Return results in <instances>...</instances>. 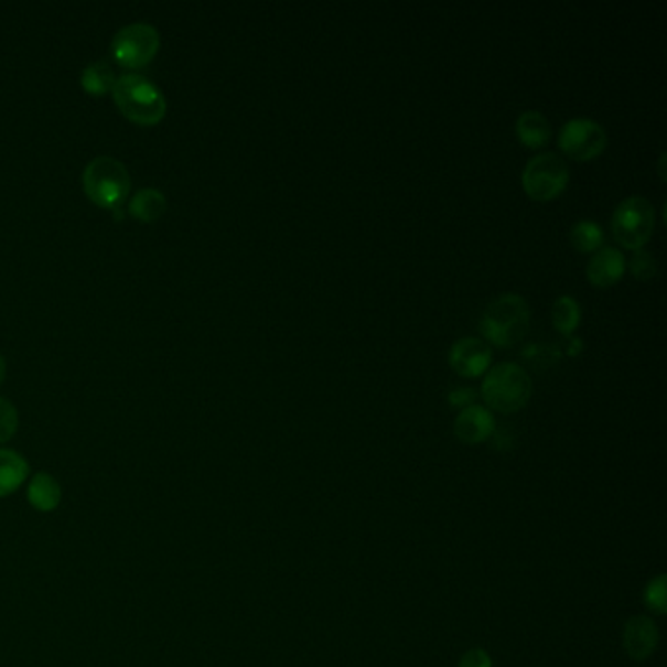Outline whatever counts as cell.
I'll return each mask as SVG.
<instances>
[{"mask_svg":"<svg viewBox=\"0 0 667 667\" xmlns=\"http://www.w3.org/2000/svg\"><path fill=\"white\" fill-rule=\"evenodd\" d=\"M112 98L121 116L138 126H157L166 116L163 90L139 73H123L116 78Z\"/></svg>","mask_w":667,"mask_h":667,"instance_id":"obj_1","label":"cell"},{"mask_svg":"<svg viewBox=\"0 0 667 667\" xmlns=\"http://www.w3.org/2000/svg\"><path fill=\"white\" fill-rule=\"evenodd\" d=\"M532 320L530 305L517 292H505L485 305L480 318L484 337L497 347H512L527 335Z\"/></svg>","mask_w":667,"mask_h":667,"instance_id":"obj_2","label":"cell"},{"mask_svg":"<svg viewBox=\"0 0 667 667\" xmlns=\"http://www.w3.org/2000/svg\"><path fill=\"white\" fill-rule=\"evenodd\" d=\"M83 189L96 206L118 209L131 191L130 171L116 157H95L83 171Z\"/></svg>","mask_w":667,"mask_h":667,"instance_id":"obj_3","label":"cell"},{"mask_svg":"<svg viewBox=\"0 0 667 667\" xmlns=\"http://www.w3.org/2000/svg\"><path fill=\"white\" fill-rule=\"evenodd\" d=\"M532 394V380L525 366L499 363L490 368L482 381V398L499 413H513L527 406Z\"/></svg>","mask_w":667,"mask_h":667,"instance_id":"obj_4","label":"cell"},{"mask_svg":"<svg viewBox=\"0 0 667 667\" xmlns=\"http://www.w3.org/2000/svg\"><path fill=\"white\" fill-rule=\"evenodd\" d=\"M161 47V34L149 22H131L120 28L110 42L114 61L123 69L138 71L155 60Z\"/></svg>","mask_w":667,"mask_h":667,"instance_id":"obj_5","label":"cell"},{"mask_svg":"<svg viewBox=\"0 0 667 667\" xmlns=\"http://www.w3.org/2000/svg\"><path fill=\"white\" fill-rule=\"evenodd\" d=\"M611 227L616 241L626 249H642L656 227V212L648 198L644 196H628L624 198L611 217Z\"/></svg>","mask_w":667,"mask_h":667,"instance_id":"obj_6","label":"cell"},{"mask_svg":"<svg viewBox=\"0 0 667 667\" xmlns=\"http://www.w3.org/2000/svg\"><path fill=\"white\" fill-rule=\"evenodd\" d=\"M570 182V169L563 157L555 151H542L530 157L523 169V189L535 200H552L566 191Z\"/></svg>","mask_w":667,"mask_h":667,"instance_id":"obj_7","label":"cell"},{"mask_svg":"<svg viewBox=\"0 0 667 667\" xmlns=\"http://www.w3.org/2000/svg\"><path fill=\"white\" fill-rule=\"evenodd\" d=\"M558 146L572 159L590 161L605 151L606 131L598 120L588 116H575L560 128Z\"/></svg>","mask_w":667,"mask_h":667,"instance_id":"obj_8","label":"cell"},{"mask_svg":"<svg viewBox=\"0 0 667 667\" xmlns=\"http://www.w3.org/2000/svg\"><path fill=\"white\" fill-rule=\"evenodd\" d=\"M449 363L460 376L476 378L480 374H484L492 363V347L487 345L485 338H456L449 351Z\"/></svg>","mask_w":667,"mask_h":667,"instance_id":"obj_9","label":"cell"},{"mask_svg":"<svg viewBox=\"0 0 667 667\" xmlns=\"http://www.w3.org/2000/svg\"><path fill=\"white\" fill-rule=\"evenodd\" d=\"M658 624L650 616H633L624 624L623 646L628 658L634 661H644L650 658L658 648Z\"/></svg>","mask_w":667,"mask_h":667,"instance_id":"obj_10","label":"cell"},{"mask_svg":"<svg viewBox=\"0 0 667 667\" xmlns=\"http://www.w3.org/2000/svg\"><path fill=\"white\" fill-rule=\"evenodd\" d=\"M495 431V419L490 409L484 406H470V408L460 409L459 416L454 419V434L459 441L466 444H480V442L492 439Z\"/></svg>","mask_w":667,"mask_h":667,"instance_id":"obj_11","label":"cell"},{"mask_svg":"<svg viewBox=\"0 0 667 667\" xmlns=\"http://www.w3.org/2000/svg\"><path fill=\"white\" fill-rule=\"evenodd\" d=\"M624 270H626V259L623 252L609 245L599 247L588 262V278L595 287H613L623 278Z\"/></svg>","mask_w":667,"mask_h":667,"instance_id":"obj_12","label":"cell"},{"mask_svg":"<svg viewBox=\"0 0 667 667\" xmlns=\"http://www.w3.org/2000/svg\"><path fill=\"white\" fill-rule=\"evenodd\" d=\"M61 502H63V490L52 474L37 472L32 476L30 485H28V503L34 507L35 512H55Z\"/></svg>","mask_w":667,"mask_h":667,"instance_id":"obj_13","label":"cell"},{"mask_svg":"<svg viewBox=\"0 0 667 667\" xmlns=\"http://www.w3.org/2000/svg\"><path fill=\"white\" fill-rule=\"evenodd\" d=\"M30 476V464L20 452L0 449V499L14 494Z\"/></svg>","mask_w":667,"mask_h":667,"instance_id":"obj_14","label":"cell"},{"mask_svg":"<svg viewBox=\"0 0 667 667\" xmlns=\"http://www.w3.org/2000/svg\"><path fill=\"white\" fill-rule=\"evenodd\" d=\"M515 131L523 146L542 148L552 138V126L545 114L538 110H525L515 121Z\"/></svg>","mask_w":667,"mask_h":667,"instance_id":"obj_15","label":"cell"},{"mask_svg":"<svg viewBox=\"0 0 667 667\" xmlns=\"http://www.w3.org/2000/svg\"><path fill=\"white\" fill-rule=\"evenodd\" d=\"M128 212L141 224H153L166 212V196L153 186L141 189L128 202Z\"/></svg>","mask_w":667,"mask_h":667,"instance_id":"obj_16","label":"cell"},{"mask_svg":"<svg viewBox=\"0 0 667 667\" xmlns=\"http://www.w3.org/2000/svg\"><path fill=\"white\" fill-rule=\"evenodd\" d=\"M116 78L118 77L114 73L112 65H108L106 61H95L88 63L80 73V87L85 88L88 95L105 96L112 93Z\"/></svg>","mask_w":667,"mask_h":667,"instance_id":"obj_17","label":"cell"},{"mask_svg":"<svg viewBox=\"0 0 667 667\" xmlns=\"http://www.w3.org/2000/svg\"><path fill=\"white\" fill-rule=\"evenodd\" d=\"M581 321L580 302L573 295H560L552 305V325L562 335H572Z\"/></svg>","mask_w":667,"mask_h":667,"instance_id":"obj_18","label":"cell"},{"mask_svg":"<svg viewBox=\"0 0 667 667\" xmlns=\"http://www.w3.org/2000/svg\"><path fill=\"white\" fill-rule=\"evenodd\" d=\"M570 239L580 252L598 251L603 247V229L593 219H580L570 229Z\"/></svg>","mask_w":667,"mask_h":667,"instance_id":"obj_19","label":"cell"},{"mask_svg":"<svg viewBox=\"0 0 667 667\" xmlns=\"http://www.w3.org/2000/svg\"><path fill=\"white\" fill-rule=\"evenodd\" d=\"M560 355H562V351H560V347H556L555 343H538V341L527 343L525 348L520 351V356L525 358V363L535 366L537 370L558 363Z\"/></svg>","mask_w":667,"mask_h":667,"instance_id":"obj_20","label":"cell"},{"mask_svg":"<svg viewBox=\"0 0 667 667\" xmlns=\"http://www.w3.org/2000/svg\"><path fill=\"white\" fill-rule=\"evenodd\" d=\"M644 603L656 615H666L667 595H666V575H658L646 585L644 591Z\"/></svg>","mask_w":667,"mask_h":667,"instance_id":"obj_21","label":"cell"},{"mask_svg":"<svg viewBox=\"0 0 667 667\" xmlns=\"http://www.w3.org/2000/svg\"><path fill=\"white\" fill-rule=\"evenodd\" d=\"M18 424H20V417H18V409L14 408V404L10 399L0 396V444L14 439Z\"/></svg>","mask_w":667,"mask_h":667,"instance_id":"obj_22","label":"cell"},{"mask_svg":"<svg viewBox=\"0 0 667 667\" xmlns=\"http://www.w3.org/2000/svg\"><path fill=\"white\" fill-rule=\"evenodd\" d=\"M634 277L638 280H650L656 277L658 272V260L652 255V252L644 251V249H636L631 257V262L626 265Z\"/></svg>","mask_w":667,"mask_h":667,"instance_id":"obj_23","label":"cell"},{"mask_svg":"<svg viewBox=\"0 0 667 667\" xmlns=\"http://www.w3.org/2000/svg\"><path fill=\"white\" fill-rule=\"evenodd\" d=\"M477 399V391L474 388H454V390L449 394V401H451V406L454 408H470V406H474Z\"/></svg>","mask_w":667,"mask_h":667,"instance_id":"obj_24","label":"cell"},{"mask_svg":"<svg viewBox=\"0 0 667 667\" xmlns=\"http://www.w3.org/2000/svg\"><path fill=\"white\" fill-rule=\"evenodd\" d=\"M459 667H492V658L484 648H472L460 658Z\"/></svg>","mask_w":667,"mask_h":667,"instance_id":"obj_25","label":"cell"},{"mask_svg":"<svg viewBox=\"0 0 667 667\" xmlns=\"http://www.w3.org/2000/svg\"><path fill=\"white\" fill-rule=\"evenodd\" d=\"M560 345H563V353L568 356L580 355L581 351H583V341L578 335H573V333L572 335H566V341L560 343Z\"/></svg>","mask_w":667,"mask_h":667,"instance_id":"obj_26","label":"cell"},{"mask_svg":"<svg viewBox=\"0 0 667 667\" xmlns=\"http://www.w3.org/2000/svg\"><path fill=\"white\" fill-rule=\"evenodd\" d=\"M4 378H7V361H4V356L0 355V386Z\"/></svg>","mask_w":667,"mask_h":667,"instance_id":"obj_27","label":"cell"}]
</instances>
